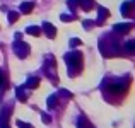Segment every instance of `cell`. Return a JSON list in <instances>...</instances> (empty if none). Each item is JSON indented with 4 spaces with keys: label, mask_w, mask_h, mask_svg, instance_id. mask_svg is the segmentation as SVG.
<instances>
[{
    "label": "cell",
    "mask_w": 135,
    "mask_h": 128,
    "mask_svg": "<svg viewBox=\"0 0 135 128\" xmlns=\"http://www.w3.org/2000/svg\"><path fill=\"white\" fill-rule=\"evenodd\" d=\"M65 62L69 63V67H70V75H75V73L80 70V67H82V56H80L79 51L67 53L65 55Z\"/></svg>",
    "instance_id": "obj_1"
},
{
    "label": "cell",
    "mask_w": 135,
    "mask_h": 128,
    "mask_svg": "<svg viewBox=\"0 0 135 128\" xmlns=\"http://www.w3.org/2000/svg\"><path fill=\"white\" fill-rule=\"evenodd\" d=\"M14 50H16L17 56H21V58H24V56L29 53V46H27L26 43H16V45H14Z\"/></svg>",
    "instance_id": "obj_2"
},
{
    "label": "cell",
    "mask_w": 135,
    "mask_h": 128,
    "mask_svg": "<svg viewBox=\"0 0 135 128\" xmlns=\"http://www.w3.org/2000/svg\"><path fill=\"white\" fill-rule=\"evenodd\" d=\"M43 31L46 33V36H48V38H55V36H56L55 26H51L50 22H45V24H43Z\"/></svg>",
    "instance_id": "obj_3"
},
{
    "label": "cell",
    "mask_w": 135,
    "mask_h": 128,
    "mask_svg": "<svg viewBox=\"0 0 135 128\" xmlns=\"http://www.w3.org/2000/svg\"><path fill=\"white\" fill-rule=\"evenodd\" d=\"M130 29H132V24H116L115 26V31L116 33H122V34L128 33Z\"/></svg>",
    "instance_id": "obj_4"
},
{
    "label": "cell",
    "mask_w": 135,
    "mask_h": 128,
    "mask_svg": "<svg viewBox=\"0 0 135 128\" xmlns=\"http://www.w3.org/2000/svg\"><path fill=\"white\" fill-rule=\"evenodd\" d=\"M79 5L82 7L84 10H91L94 7V0H79Z\"/></svg>",
    "instance_id": "obj_5"
},
{
    "label": "cell",
    "mask_w": 135,
    "mask_h": 128,
    "mask_svg": "<svg viewBox=\"0 0 135 128\" xmlns=\"http://www.w3.org/2000/svg\"><path fill=\"white\" fill-rule=\"evenodd\" d=\"M33 9H34V3L33 2H24L22 5H21V12H24V14H29Z\"/></svg>",
    "instance_id": "obj_6"
},
{
    "label": "cell",
    "mask_w": 135,
    "mask_h": 128,
    "mask_svg": "<svg viewBox=\"0 0 135 128\" xmlns=\"http://www.w3.org/2000/svg\"><path fill=\"white\" fill-rule=\"evenodd\" d=\"M132 7H133V2H125L122 5V12L123 16H130V12H132Z\"/></svg>",
    "instance_id": "obj_7"
},
{
    "label": "cell",
    "mask_w": 135,
    "mask_h": 128,
    "mask_svg": "<svg viewBox=\"0 0 135 128\" xmlns=\"http://www.w3.org/2000/svg\"><path fill=\"white\" fill-rule=\"evenodd\" d=\"M26 33H27V34H33V36H40V34H41V27H38V26H29V27H26Z\"/></svg>",
    "instance_id": "obj_8"
},
{
    "label": "cell",
    "mask_w": 135,
    "mask_h": 128,
    "mask_svg": "<svg viewBox=\"0 0 135 128\" xmlns=\"http://www.w3.org/2000/svg\"><path fill=\"white\" fill-rule=\"evenodd\" d=\"M38 85H40V79H36V77H31L26 82V87H29V89H36Z\"/></svg>",
    "instance_id": "obj_9"
},
{
    "label": "cell",
    "mask_w": 135,
    "mask_h": 128,
    "mask_svg": "<svg viewBox=\"0 0 135 128\" xmlns=\"http://www.w3.org/2000/svg\"><path fill=\"white\" fill-rule=\"evenodd\" d=\"M108 16H109V10H106L104 7H99V21H98V22L101 24V22H103V21H104Z\"/></svg>",
    "instance_id": "obj_10"
},
{
    "label": "cell",
    "mask_w": 135,
    "mask_h": 128,
    "mask_svg": "<svg viewBox=\"0 0 135 128\" xmlns=\"http://www.w3.org/2000/svg\"><path fill=\"white\" fill-rule=\"evenodd\" d=\"M17 97H19V101H26V99H27V96L24 94V87L17 89Z\"/></svg>",
    "instance_id": "obj_11"
},
{
    "label": "cell",
    "mask_w": 135,
    "mask_h": 128,
    "mask_svg": "<svg viewBox=\"0 0 135 128\" xmlns=\"http://www.w3.org/2000/svg\"><path fill=\"white\" fill-rule=\"evenodd\" d=\"M56 106V96H50L48 97V108L51 109V108H55Z\"/></svg>",
    "instance_id": "obj_12"
},
{
    "label": "cell",
    "mask_w": 135,
    "mask_h": 128,
    "mask_svg": "<svg viewBox=\"0 0 135 128\" xmlns=\"http://www.w3.org/2000/svg\"><path fill=\"white\" fill-rule=\"evenodd\" d=\"M19 19V14L17 12H9V22H16Z\"/></svg>",
    "instance_id": "obj_13"
},
{
    "label": "cell",
    "mask_w": 135,
    "mask_h": 128,
    "mask_svg": "<svg viewBox=\"0 0 135 128\" xmlns=\"http://www.w3.org/2000/svg\"><path fill=\"white\" fill-rule=\"evenodd\" d=\"M133 50H135V41H128V43H127V51L133 53Z\"/></svg>",
    "instance_id": "obj_14"
},
{
    "label": "cell",
    "mask_w": 135,
    "mask_h": 128,
    "mask_svg": "<svg viewBox=\"0 0 135 128\" xmlns=\"http://www.w3.org/2000/svg\"><path fill=\"white\" fill-rule=\"evenodd\" d=\"M77 3H79V0H69V7L70 9H75Z\"/></svg>",
    "instance_id": "obj_15"
},
{
    "label": "cell",
    "mask_w": 135,
    "mask_h": 128,
    "mask_svg": "<svg viewBox=\"0 0 135 128\" xmlns=\"http://www.w3.org/2000/svg\"><path fill=\"white\" fill-rule=\"evenodd\" d=\"M60 19H62L63 22H65V21H72L74 17H72V16H65V14H62V16H60Z\"/></svg>",
    "instance_id": "obj_16"
},
{
    "label": "cell",
    "mask_w": 135,
    "mask_h": 128,
    "mask_svg": "<svg viewBox=\"0 0 135 128\" xmlns=\"http://www.w3.org/2000/svg\"><path fill=\"white\" fill-rule=\"evenodd\" d=\"M77 45H80V40H77V38L70 40V46H77Z\"/></svg>",
    "instance_id": "obj_17"
},
{
    "label": "cell",
    "mask_w": 135,
    "mask_h": 128,
    "mask_svg": "<svg viewBox=\"0 0 135 128\" xmlns=\"http://www.w3.org/2000/svg\"><path fill=\"white\" fill-rule=\"evenodd\" d=\"M17 125H19L21 128H33L31 125H27V123H24V121H17Z\"/></svg>",
    "instance_id": "obj_18"
},
{
    "label": "cell",
    "mask_w": 135,
    "mask_h": 128,
    "mask_svg": "<svg viewBox=\"0 0 135 128\" xmlns=\"http://www.w3.org/2000/svg\"><path fill=\"white\" fill-rule=\"evenodd\" d=\"M0 85L7 87V80H3V75H2V73H0Z\"/></svg>",
    "instance_id": "obj_19"
}]
</instances>
